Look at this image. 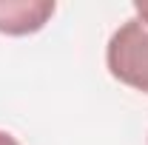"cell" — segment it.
<instances>
[{"label": "cell", "instance_id": "obj_2", "mask_svg": "<svg viewBox=\"0 0 148 145\" xmlns=\"http://www.w3.org/2000/svg\"><path fill=\"white\" fill-rule=\"evenodd\" d=\"M54 14V0H0V31L3 34H32L46 26Z\"/></svg>", "mask_w": 148, "mask_h": 145}, {"label": "cell", "instance_id": "obj_3", "mask_svg": "<svg viewBox=\"0 0 148 145\" xmlns=\"http://www.w3.org/2000/svg\"><path fill=\"white\" fill-rule=\"evenodd\" d=\"M134 12H137V20H143L148 26V0H137L134 3Z\"/></svg>", "mask_w": 148, "mask_h": 145}, {"label": "cell", "instance_id": "obj_4", "mask_svg": "<svg viewBox=\"0 0 148 145\" xmlns=\"http://www.w3.org/2000/svg\"><path fill=\"white\" fill-rule=\"evenodd\" d=\"M0 145H20L12 134H6V131H0Z\"/></svg>", "mask_w": 148, "mask_h": 145}, {"label": "cell", "instance_id": "obj_1", "mask_svg": "<svg viewBox=\"0 0 148 145\" xmlns=\"http://www.w3.org/2000/svg\"><path fill=\"white\" fill-rule=\"evenodd\" d=\"M111 77L148 94V26L143 20H125L108 40L106 51Z\"/></svg>", "mask_w": 148, "mask_h": 145}]
</instances>
